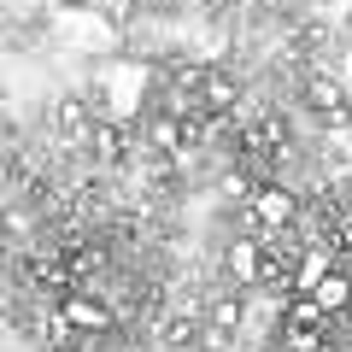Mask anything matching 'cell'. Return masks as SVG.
Segmentation results:
<instances>
[{"label":"cell","mask_w":352,"mask_h":352,"mask_svg":"<svg viewBox=\"0 0 352 352\" xmlns=\"http://www.w3.org/2000/svg\"><path fill=\"white\" fill-rule=\"evenodd\" d=\"M59 311L76 323V335H106V329H112V305H106L94 288H65Z\"/></svg>","instance_id":"6da1fadb"},{"label":"cell","mask_w":352,"mask_h":352,"mask_svg":"<svg viewBox=\"0 0 352 352\" xmlns=\"http://www.w3.org/2000/svg\"><path fill=\"white\" fill-rule=\"evenodd\" d=\"M247 212H252V223H258V229H270V235H276V229L294 223L300 200H294V188H282V182H264V188H252Z\"/></svg>","instance_id":"7a4b0ae2"},{"label":"cell","mask_w":352,"mask_h":352,"mask_svg":"<svg viewBox=\"0 0 352 352\" xmlns=\"http://www.w3.org/2000/svg\"><path fill=\"white\" fill-rule=\"evenodd\" d=\"M200 100H206V118H229L241 106V88L229 71H217V65H206L200 71Z\"/></svg>","instance_id":"3957f363"},{"label":"cell","mask_w":352,"mask_h":352,"mask_svg":"<svg viewBox=\"0 0 352 352\" xmlns=\"http://www.w3.org/2000/svg\"><path fill=\"white\" fill-rule=\"evenodd\" d=\"M329 323H335V317L323 311V300H317V294H288V300H282V329H300V335H323Z\"/></svg>","instance_id":"277c9868"},{"label":"cell","mask_w":352,"mask_h":352,"mask_svg":"<svg viewBox=\"0 0 352 352\" xmlns=\"http://www.w3.org/2000/svg\"><path fill=\"white\" fill-rule=\"evenodd\" d=\"M223 270H229V282L252 288V282L264 276V247H258V241H235V247L223 252Z\"/></svg>","instance_id":"5b68a950"},{"label":"cell","mask_w":352,"mask_h":352,"mask_svg":"<svg viewBox=\"0 0 352 352\" xmlns=\"http://www.w3.org/2000/svg\"><path fill=\"white\" fill-rule=\"evenodd\" d=\"M305 106H311L317 118H346V88L335 82V76H311V82H305Z\"/></svg>","instance_id":"8992f818"},{"label":"cell","mask_w":352,"mask_h":352,"mask_svg":"<svg viewBox=\"0 0 352 352\" xmlns=\"http://www.w3.org/2000/svg\"><path fill=\"white\" fill-rule=\"evenodd\" d=\"M335 270V247H311L300 258V270H294V294H317V282Z\"/></svg>","instance_id":"52a82bcc"},{"label":"cell","mask_w":352,"mask_h":352,"mask_svg":"<svg viewBox=\"0 0 352 352\" xmlns=\"http://www.w3.org/2000/svg\"><path fill=\"white\" fill-rule=\"evenodd\" d=\"M317 300H323V311L329 317H340V311H352V270H329L323 282H317Z\"/></svg>","instance_id":"ba28073f"},{"label":"cell","mask_w":352,"mask_h":352,"mask_svg":"<svg viewBox=\"0 0 352 352\" xmlns=\"http://www.w3.org/2000/svg\"><path fill=\"white\" fill-rule=\"evenodd\" d=\"M241 323H247V288H235V294H223V300L212 305V329H217V335H235Z\"/></svg>","instance_id":"9c48e42d"},{"label":"cell","mask_w":352,"mask_h":352,"mask_svg":"<svg viewBox=\"0 0 352 352\" xmlns=\"http://www.w3.org/2000/svg\"><path fill=\"white\" fill-rule=\"evenodd\" d=\"M94 147H100L106 159H124V129H118V118H100V129H94Z\"/></svg>","instance_id":"30bf717a"}]
</instances>
